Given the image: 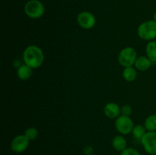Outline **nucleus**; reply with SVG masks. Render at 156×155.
<instances>
[{
    "label": "nucleus",
    "mask_w": 156,
    "mask_h": 155,
    "mask_svg": "<svg viewBox=\"0 0 156 155\" xmlns=\"http://www.w3.org/2000/svg\"><path fill=\"white\" fill-rule=\"evenodd\" d=\"M23 59L24 64L31 68H37L43 65L44 61V55L40 47L30 45L26 47L23 53Z\"/></svg>",
    "instance_id": "1"
},
{
    "label": "nucleus",
    "mask_w": 156,
    "mask_h": 155,
    "mask_svg": "<svg viewBox=\"0 0 156 155\" xmlns=\"http://www.w3.org/2000/svg\"><path fill=\"white\" fill-rule=\"evenodd\" d=\"M139 36L145 40H153L156 38V21L154 20L142 23L137 30Z\"/></svg>",
    "instance_id": "2"
},
{
    "label": "nucleus",
    "mask_w": 156,
    "mask_h": 155,
    "mask_svg": "<svg viewBox=\"0 0 156 155\" xmlns=\"http://www.w3.org/2000/svg\"><path fill=\"white\" fill-rule=\"evenodd\" d=\"M44 6L39 0H29L24 5V12L30 18L37 19L44 14Z\"/></svg>",
    "instance_id": "3"
},
{
    "label": "nucleus",
    "mask_w": 156,
    "mask_h": 155,
    "mask_svg": "<svg viewBox=\"0 0 156 155\" xmlns=\"http://www.w3.org/2000/svg\"><path fill=\"white\" fill-rule=\"evenodd\" d=\"M136 59V51L133 47L130 46L123 48L118 55L119 63L124 68L133 66L135 64Z\"/></svg>",
    "instance_id": "4"
},
{
    "label": "nucleus",
    "mask_w": 156,
    "mask_h": 155,
    "mask_svg": "<svg viewBox=\"0 0 156 155\" xmlns=\"http://www.w3.org/2000/svg\"><path fill=\"white\" fill-rule=\"evenodd\" d=\"M115 127L122 135H128L131 133L133 129V122L129 116L121 115L116 119Z\"/></svg>",
    "instance_id": "5"
},
{
    "label": "nucleus",
    "mask_w": 156,
    "mask_h": 155,
    "mask_svg": "<svg viewBox=\"0 0 156 155\" xmlns=\"http://www.w3.org/2000/svg\"><path fill=\"white\" fill-rule=\"evenodd\" d=\"M145 151L150 155H156V132H147L141 141Z\"/></svg>",
    "instance_id": "6"
},
{
    "label": "nucleus",
    "mask_w": 156,
    "mask_h": 155,
    "mask_svg": "<svg viewBox=\"0 0 156 155\" xmlns=\"http://www.w3.org/2000/svg\"><path fill=\"white\" fill-rule=\"evenodd\" d=\"M77 22L83 29L89 30L95 25L96 18L92 13L89 12H82L77 16Z\"/></svg>",
    "instance_id": "7"
},
{
    "label": "nucleus",
    "mask_w": 156,
    "mask_h": 155,
    "mask_svg": "<svg viewBox=\"0 0 156 155\" xmlns=\"http://www.w3.org/2000/svg\"><path fill=\"white\" fill-rule=\"evenodd\" d=\"M29 142L30 140L25 136V135H17L11 143V149L15 153H22L27 150L29 146Z\"/></svg>",
    "instance_id": "8"
},
{
    "label": "nucleus",
    "mask_w": 156,
    "mask_h": 155,
    "mask_svg": "<svg viewBox=\"0 0 156 155\" xmlns=\"http://www.w3.org/2000/svg\"><path fill=\"white\" fill-rule=\"evenodd\" d=\"M104 112L105 115L110 119H116L120 116L121 109L115 103H108L104 107Z\"/></svg>",
    "instance_id": "9"
},
{
    "label": "nucleus",
    "mask_w": 156,
    "mask_h": 155,
    "mask_svg": "<svg viewBox=\"0 0 156 155\" xmlns=\"http://www.w3.org/2000/svg\"><path fill=\"white\" fill-rule=\"evenodd\" d=\"M152 62L147 56H140L137 58L134 65L140 71H145L152 66Z\"/></svg>",
    "instance_id": "10"
},
{
    "label": "nucleus",
    "mask_w": 156,
    "mask_h": 155,
    "mask_svg": "<svg viewBox=\"0 0 156 155\" xmlns=\"http://www.w3.org/2000/svg\"><path fill=\"white\" fill-rule=\"evenodd\" d=\"M112 146L114 150L122 152L127 147V141L122 135H117L113 138Z\"/></svg>",
    "instance_id": "11"
},
{
    "label": "nucleus",
    "mask_w": 156,
    "mask_h": 155,
    "mask_svg": "<svg viewBox=\"0 0 156 155\" xmlns=\"http://www.w3.org/2000/svg\"><path fill=\"white\" fill-rule=\"evenodd\" d=\"M32 69L33 68L29 67L26 64L21 65L17 70V75H18V78L23 81L29 79L32 75Z\"/></svg>",
    "instance_id": "12"
},
{
    "label": "nucleus",
    "mask_w": 156,
    "mask_h": 155,
    "mask_svg": "<svg viewBox=\"0 0 156 155\" xmlns=\"http://www.w3.org/2000/svg\"><path fill=\"white\" fill-rule=\"evenodd\" d=\"M146 56L153 62H156V41H150L146 47Z\"/></svg>",
    "instance_id": "13"
},
{
    "label": "nucleus",
    "mask_w": 156,
    "mask_h": 155,
    "mask_svg": "<svg viewBox=\"0 0 156 155\" xmlns=\"http://www.w3.org/2000/svg\"><path fill=\"white\" fill-rule=\"evenodd\" d=\"M131 133H132L133 136V138H135L136 140H137V141L141 142L143 138L146 134V129L145 128L144 126L137 125V126H134L133 129Z\"/></svg>",
    "instance_id": "14"
},
{
    "label": "nucleus",
    "mask_w": 156,
    "mask_h": 155,
    "mask_svg": "<svg viewBox=\"0 0 156 155\" xmlns=\"http://www.w3.org/2000/svg\"><path fill=\"white\" fill-rule=\"evenodd\" d=\"M137 73L135 68L133 66L126 67L123 71V77L126 81L132 82L136 78Z\"/></svg>",
    "instance_id": "15"
},
{
    "label": "nucleus",
    "mask_w": 156,
    "mask_h": 155,
    "mask_svg": "<svg viewBox=\"0 0 156 155\" xmlns=\"http://www.w3.org/2000/svg\"><path fill=\"white\" fill-rule=\"evenodd\" d=\"M144 126L148 132H156V114H152L146 119Z\"/></svg>",
    "instance_id": "16"
},
{
    "label": "nucleus",
    "mask_w": 156,
    "mask_h": 155,
    "mask_svg": "<svg viewBox=\"0 0 156 155\" xmlns=\"http://www.w3.org/2000/svg\"><path fill=\"white\" fill-rule=\"evenodd\" d=\"M25 136L28 138L30 141H34L37 138L38 135V131L36 128L34 127H30L27 129V130L24 132Z\"/></svg>",
    "instance_id": "17"
},
{
    "label": "nucleus",
    "mask_w": 156,
    "mask_h": 155,
    "mask_svg": "<svg viewBox=\"0 0 156 155\" xmlns=\"http://www.w3.org/2000/svg\"><path fill=\"white\" fill-rule=\"evenodd\" d=\"M120 155H141L140 152L133 147H126L124 150L121 152Z\"/></svg>",
    "instance_id": "18"
},
{
    "label": "nucleus",
    "mask_w": 156,
    "mask_h": 155,
    "mask_svg": "<svg viewBox=\"0 0 156 155\" xmlns=\"http://www.w3.org/2000/svg\"><path fill=\"white\" fill-rule=\"evenodd\" d=\"M133 112L132 107L129 105H125L121 108V112L122 115H126V116H129Z\"/></svg>",
    "instance_id": "19"
},
{
    "label": "nucleus",
    "mask_w": 156,
    "mask_h": 155,
    "mask_svg": "<svg viewBox=\"0 0 156 155\" xmlns=\"http://www.w3.org/2000/svg\"><path fill=\"white\" fill-rule=\"evenodd\" d=\"M93 153V148L92 147H91V146H86V147L84 148V153H85V155H91Z\"/></svg>",
    "instance_id": "20"
},
{
    "label": "nucleus",
    "mask_w": 156,
    "mask_h": 155,
    "mask_svg": "<svg viewBox=\"0 0 156 155\" xmlns=\"http://www.w3.org/2000/svg\"><path fill=\"white\" fill-rule=\"evenodd\" d=\"M154 21H156V12L155 13V15H154Z\"/></svg>",
    "instance_id": "21"
},
{
    "label": "nucleus",
    "mask_w": 156,
    "mask_h": 155,
    "mask_svg": "<svg viewBox=\"0 0 156 155\" xmlns=\"http://www.w3.org/2000/svg\"><path fill=\"white\" fill-rule=\"evenodd\" d=\"M91 155H94V154H93V153H92V154H91Z\"/></svg>",
    "instance_id": "22"
}]
</instances>
